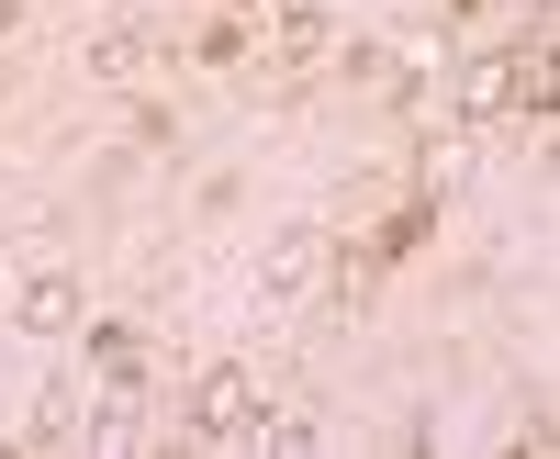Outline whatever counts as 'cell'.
<instances>
[{
  "label": "cell",
  "instance_id": "7a4b0ae2",
  "mask_svg": "<svg viewBox=\"0 0 560 459\" xmlns=\"http://www.w3.org/2000/svg\"><path fill=\"white\" fill-rule=\"evenodd\" d=\"M337 281V247H325V224H280L269 258H258V314H292Z\"/></svg>",
  "mask_w": 560,
  "mask_h": 459
},
{
  "label": "cell",
  "instance_id": "3957f363",
  "mask_svg": "<svg viewBox=\"0 0 560 459\" xmlns=\"http://www.w3.org/2000/svg\"><path fill=\"white\" fill-rule=\"evenodd\" d=\"M448 102H459V123H504L516 113V45H471L459 79H448Z\"/></svg>",
  "mask_w": 560,
  "mask_h": 459
},
{
  "label": "cell",
  "instance_id": "8992f818",
  "mask_svg": "<svg viewBox=\"0 0 560 459\" xmlns=\"http://www.w3.org/2000/svg\"><path fill=\"white\" fill-rule=\"evenodd\" d=\"M147 68H158V34H147V23H113L102 45H90V79H113V90H135Z\"/></svg>",
  "mask_w": 560,
  "mask_h": 459
},
{
  "label": "cell",
  "instance_id": "5b68a950",
  "mask_svg": "<svg viewBox=\"0 0 560 459\" xmlns=\"http://www.w3.org/2000/svg\"><path fill=\"white\" fill-rule=\"evenodd\" d=\"M258 57H269V68H325V57H337V23H325L314 0H292V12L269 23V45H258Z\"/></svg>",
  "mask_w": 560,
  "mask_h": 459
},
{
  "label": "cell",
  "instance_id": "52a82bcc",
  "mask_svg": "<svg viewBox=\"0 0 560 459\" xmlns=\"http://www.w3.org/2000/svg\"><path fill=\"white\" fill-rule=\"evenodd\" d=\"M79 426H90V392H79V381H57V392H34V448H68Z\"/></svg>",
  "mask_w": 560,
  "mask_h": 459
},
{
  "label": "cell",
  "instance_id": "9c48e42d",
  "mask_svg": "<svg viewBox=\"0 0 560 459\" xmlns=\"http://www.w3.org/2000/svg\"><path fill=\"white\" fill-rule=\"evenodd\" d=\"M191 57H202V68H247L258 45H247V23H236V12H213V23H202V45H191Z\"/></svg>",
  "mask_w": 560,
  "mask_h": 459
},
{
  "label": "cell",
  "instance_id": "277c9868",
  "mask_svg": "<svg viewBox=\"0 0 560 459\" xmlns=\"http://www.w3.org/2000/svg\"><path fill=\"white\" fill-rule=\"evenodd\" d=\"M79 314H90V303H79V281H68L57 258H34V281L12 292V326H23V337H79Z\"/></svg>",
  "mask_w": 560,
  "mask_h": 459
},
{
  "label": "cell",
  "instance_id": "ba28073f",
  "mask_svg": "<svg viewBox=\"0 0 560 459\" xmlns=\"http://www.w3.org/2000/svg\"><path fill=\"white\" fill-rule=\"evenodd\" d=\"M258 448H280V459H303V448H325V426L303 415V403H280V415H258Z\"/></svg>",
  "mask_w": 560,
  "mask_h": 459
},
{
  "label": "cell",
  "instance_id": "6da1fadb",
  "mask_svg": "<svg viewBox=\"0 0 560 459\" xmlns=\"http://www.w3.org/2000/svg\"><path fill=\"white\" fill-rule=\"evenodd\" d=\"M179 437H191V448H258V381L236 370V358H213V370L191 381V415H179Z\"/></svg>",
  "mask_w": 560,
  "mask_h": 459
},
{
  "label": "cell",
  "instance_id": "30bf717a",
  "mask_svg": "<svg viewBox=\"0 0 560 459\" xmlns=\"http://www.w3.org/2000/svg\"><path fill=\"white\" fill-rule=\"evenodd\" d=\"M12 23H23V0H0V34H12Z\"/></svg>",
  "mask_w": 560,
  "mask_h": 459
}]
</instances>
